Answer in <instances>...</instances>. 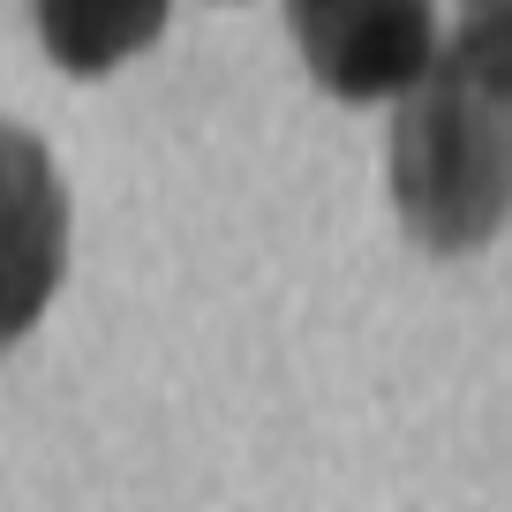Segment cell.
Here are the masks:
<instances>
[{
    "instance_id": "3",
    "label": "cell",
    "mask_w": 512,
    "mask_h": 512,
    "mask_svg": "<svg viewBox=\"0 0 512 512\" xmlns=\"http://www.w3.org/2000/svg\"><path fill=\"white\" fill-rule=\"evenodd\" d=\"M68 272V189L31 128L0 121V347L46 317Z\"/></svg>"
},
{
    "instance_id": "2",
    "label": "cell",
    "mask_w": 512,
    "mask_h": 512,
    "mask_svg": "<svg viewBox=\"0 0 512 512\" xmlns=\"http://www.w3.org/2000/svg\"><path fill=\"white\" fill-rule=\"evenodd\" d=\"M294 46L339 106L400 98L437 61V0H287Z\"/></svg>"
},
{
    "instance_id": "1",
    "label": "cell",
    "mask_w": 512,
    "mask_h": 512,
    "mask_svg": "<svg viewBox=\"0 0 512 512\" xmlns=\"http://www.w3.org/2000/svg\"><path fill=\"white\" fill-rule=\"evenodd\" d=\"M384 189L430 256H475L512 219V91L460 46H437V61L392 98Z\"/></svg>"
},
{
    "instance_id": "4",
    "label": "cell",
    "mask_w": 512,
    "mask_h": 512,
    "mask_svg": "<svg viewBox=\"0 0 512 512\" xmlns=\"http://www.w3.org/2000/svg\"><path fill=\"white\" fill-rule=\"evenodd\" d=\"M166 8L174 0H31L38 46L68 76H113L121 61H136L166 31Z\"/></svg>"
},
{
    "instance_id": "5",
    "label": "cell",
    "mask_w": 512,
    "mask_h": 512,
    "mask_svg": "<svg viewBox=\"0 0 512 512\" xmlns=\"http://www.w3.org/2000/svg\"><path fill=\"white\" fill-rule=\"evenodd\" d=\"M452 46H460L490 83L512 91V0H460V31H452Z\"/></svg>"
}]
</instances>
